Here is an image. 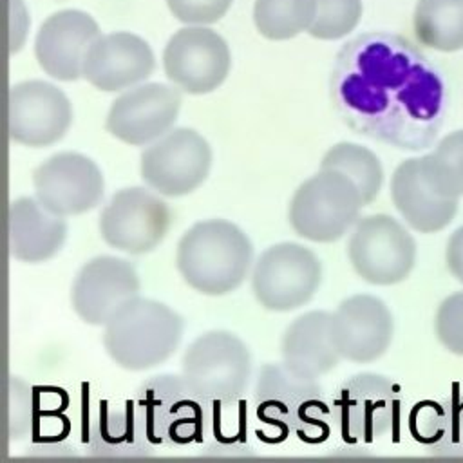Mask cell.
<instances>
[{
	"label": "cell",
	"instance_id": "obj_3",
	"mask_svg": "<svg viewBox=\"0 0 463 463\" xmlns=\"http://www.w3.org/2000/svg\"><path fill=\"white\" fill-rule=\"evenodd\" d=\"M253 266L250 237L232 221L206 219L190 226L175 248V268L194 291L221 297L235 291Z\"/></svg>",
	"mask_w": 463,
	"mask_h": 463
},
{
	"label": "cell",
	"instance_id": "obj_33",
	"mask_svg": "<svg viewBox=\"0 0 463 463\" xmlns=\"http://www.w3.org/2000/svg\"><path fill=\"white\" fill-rule=\"evenodd\" d=\"M34 423V398L31 385L20 376L9 378V438L24 439Z\"/></svg>",
	"mask_w": 463,
	"mask_h": 463
},
{
	"label": "cell",
	"instance_id": "obj_27",
	"mask_svg": "<svg viewBox=\"0 0 463 463\" xmlns=\"http://www.w3.org/2000/svg\"><path fill=\"white\" fill-rule=\"evenodd\" d=\"M320 168L336 170L347 175L360 190L364 203H373L383 183V166L380 157L358 143L342 141L333 145L322 157Z\"/></svg>",
	"mask_w": 463,
	"mask_h": 463
},
{
	"label": "cell",
	"instance_id": "obj_22",
	"mask_svg": "<svg viewBox=\"0 0 463 463\" xmlns=\"http://www.w3.org/2000/svg\"><path fill=\"white\" fill-rule=\"evenodd\" d=\"M9 251L20 262L52 259L67 239L65 217L45 208L36 197H18L9 206Z\"/></svg>",
	"mask_w": 463,
	"mask_h": 463
},
{
	"label": "cell",
	"instance_id": "obj_34",
	"mask_svg": "<svg viewBox=\"0 0 463 463\" xmlns=\"http://www.w3.org/2000/svg\"><path fill=\"white\" fill-rule=\"evenodd\" d=\"M233 0H166L170 13L183 24L204 25L221 20Z\"/></svg>",
	"mask_w": 463,
	"mask_h": 463
},
{
	"label": "cell",
	"instance_id": "obj_24",
	"mask_svg": "<svg viewBox=\"0 0 463 463\" xmlns=\"http://www.w3.org/2000/svg\"><path fill=\"white\" fill-rule=\"evenodd\" d=\"M89 447L109 458H136L156 449L134 400L99 411L89 429Z\"/></svg>",
	"mask_w": 463,
	"mask_h": 463
},
{
	"label": "cell",
	"instance_id": "obj_8",
	"mask_svg": "<svg viewBox=\"0 0 463 463\" xmlns=\"http://www.w3.org/2000/svg\"><path fill=\"white\" fill-rule=\"evenodd\" d=\"M402 389L378 373H358L344 380L333 398V430L345 443H373L398 421Z\"/></svg>",
	"mask_w": 463,
	"mask_h": 463
},
{
	"label": "cell",
	"instance_id": "obj_7",
	"mask_svg": "<svg viewBox=\"0 0 463 463\" xmlns=\"http://www.w3.org/2000/svg\"><path fill=\"white\" fill-rule=\"evenodd\" d=\"M134 403L156 447L201 443L204 403L181 374H154L134 394Z\"/></svg>",
	"mask_w": 463,
	"mask_h": 463
},
{
	"label": "cell",
	"instance_id": "obj_21",
	"mask_svg": "<svg viewBox=\"0 0 463 463\" xmlns=\"http://www.w3.org/2000/svg\"><path fill=\"white\" fill-rule=\"evenodd\" d=\"M391 199L405 224L420 233H436L447 228L459 203V199L445 197L432 186L420 157H409L394 168Z\"/></svg>",
	"mask_w": 463,
	"mask_h": 463
},
{
	"label": "cell",
	"instance_id": "obj_12",
	"mask_svg": "<svg viewBox=\"0 0 463 463\" xmlns=\"http://www.w3.org/2000/svg\"><path fill=\"white\" fill-rule=\"evenodd\" d=\"M213 154L210 143L194 128H170L139 156V175L163 197H183L195 192L208 177Z\"/></svg>",
	"mask_w": 463,
	"mask_h": 463
},
{
	"label": "cell",
	"instance_id": "obj_13",
	"mask_svg": "<svg viewBox=\"0 0 463 463\" xmlns=\"http://www.w3.org/2000/svg\"><path fill=\"white\" fill-rule=\"evenodd\" d=\"M34 197L61 217L94 210L105 194L99 166L85 154L56 152L33 170Z\"/></svg>",
	"mask_w": 463,
	"mask_h": 463
},
{
	"label": "cell",
	"instance_id": "obj_5",
	"mask_svg": "<svg viewBox=\"0 0 463 463\" xmlns=\"http://www.w3.org/2000/svg\"><path fill=\"white\" fill-rule=\"evenodd\" d=\"M181 376L204 405L242 402L251 378L250 349L232 331L203 333L184 349Z\"/></svg>",
	"mask_w": 463,
	"mask_h": 463
},
{
	"label": "cell",
	"instance_id": "obj_28",
	"mask_svg": "<svg viewBox=\"0 0 463 463\" xmlns=\"http://www.w3.org/2000/svg\"><path fill=\"white\" fill-rule=\"evenodd\" d=\"M317 11V0H255L253 22L268 40H289L307 31Z\"/></svg>",
	"mask_w": 463,
	"mask_h": 463
},
{
	"label": "cell",
	"instance_id": "obj_29",
	"mask_svg": "<svg viewBox=\"0 0 463 463\" xmlns=\"http://www.w3.org/2000/svg\"><path fill=\"white\" fill-rule=\"evenodd\" d=\"M420 159L427 179L441 195L452 199L463 195V130L449 132Z\"/></svg>",
	"mask_w": 463,
	"mask_h": 463
},
{
	"label": "cell",
	"instance_id": "obj_9",
	"mask_svg": "<svg viewBox=\"0 0 463 463\" xmlns=\"http://www.w3.org/2000/svg\"><path fill=\"white\" fill-rule=\"evenodd\" d=\"M416 241L392 215L360 217L347 241V259L354 273L373 286L403 282L416 264Z\"/></svg>",
	"mask_w": 463,
	"mask_h": 463
},
{
	"label": "cell",
	"instance_id": "obj_31",
	"mask_svg": "<svg viewBox=\"0 0 463 463\" xmlns=\"http://www.w3.org/2000/svg\"><path fill=\"white\" fill-rule=\"evenodd\" d=\"M362 0H317L315 18L307 29L318 40H340L358 25Z\"/></svg>",
	"mask_w": 463,
	"mask_h": 463
},
{
	"label": "cell",
	"instance_id": "obj_17",
	"mask_svg": "<svg viewBox=\"0 0 463 463\" xmlns=\"http://www.w3.org/2000/svg\"><path fill=\"white\" fill-rule=\"evenodd\" d=\"M139 275L130 260L98 255L76 273L71 306L85 324L105 326L127 302L139 297Z\"/></svg>",
	"mask_w": 463,
	"mask_h": 463
},
{
	"label": "cell",
	"instance_id": "obj_16",
	"mask_svg": "<svg viewBox=\"0 0 463 463\" xmlns=\"http://www.w3.org/2000/svg\"><path fill=\"white\" fill-rule=\"evenodd\" d=\"M181 101V89L175 85L139 83L112 101L105 128L127 145L146 146L174 128Z\"/></svg>",
	"mask_w": 463,
	"mask_h": 463
},
{
	"label": "cell",
	"instance_id": "obj_15",
	"mask_svg": "<svg viewBox=\"0 0 463 463\" xmlns=\"http://www.w3.org/2000/svg\"><path fill=\"white\" fill-rule=\"evenodd\" d=\"M72 125L65 92L43 80H27L9 89L7 130L14 143L42 148L58 143Z\"/></svg>",
	"mask_w": 463,
	"mask_h": 463
},
{
	"label": "cell",
	"instance_id": "obj_10",
	"mask_svg": "<svg viewBox=\"0 0 463 463\" xmlns=\"http://www.w3.org/2000/svg\"><path fill=\"white\" fill-rule=\"evenodd\" d=\"M250 279L253 297L264 309L295 311L318 291L322 262L304 244L279 242L257 257Z\"/></svg>",
	"mask_w": 463,
	"mask_h": 463
},
{
	"label": "cell",
	"instance_id": "obj_36",
	"mask_svg": "<svg viewBox=\"0 0 463 463\" xmlns=\"http://www.w3.org/2000/svg\"><path fill=\"white\" fill-rule=\"evenodd\" d=\"M445 264L449 273L463 284V226L454 230L445 246Z\"/></svg>",
	"mask_w": 463,
	"mask_h": 463
},
{
	"label": "cell",
	"instance_id": "obj_1",
	"mask_svg": "<svg viewBox=\"0 0 463 463\" xmlns=\"http://www.w3.org/2000/svg\"><path fill=\"white\" fill-rule=\"evenodd\" d=\"M331 96L353 130L394 148H427L443 125L445 85L438 69L392 33H365L338 51Z\"/></svg>",
	"mask_w": 463,
	"mask_h": 463
},
{
	"label": "cell",
	"instance_id": "obj_4",
	"mask_svg": "<svg viewBox=\"0 0 463 463\" xmlns=\"http://www.w3.org/2000/svg\"><path fill=\"white\" fill-rule=\"evenodd\" d=\"M183 331V318L170 306L136 297L103 326V347L118 367L146 371L177 351Z\"/></svg>",
	"mask_w": 463,
	"mask_h": 463
},
{
	"label": "cell",
	"instance_id": "obj_26",
	"mask_svg": "<svg viewBox=\"0 0 463 463\" xmlns=\"http://www.w3.org/2000/svg\"><path fill=\"white\" fill-rule=\"evenodd\" d=\"M418 42L438 52L463 49V0H418L412 13Z\"/></svg>",
	"mask_w": 463,
	"mask_h": 463
},
{
	"label": "cell",
	"instance_id": "obj_6",
	"mask_svg": "<svg viewBox=\"0 0 463 463\" xmlns=\"http://www.w3.org/2000/svg\"><path fill=\"white\" fill-rule=\"evenodd\" d=\"M362 206H365L364 197L347 175L320 168L295 190L288 221L306 241L335 242L353 230Z\"/></svg>",
	"mask_w": 463,
	"mask_h": 463
},
{
	"label": "cell",
	"instance_id": "obj_35",
	"mask_svg": "<svg viewBox=\"0 0 463 463\" xmlns=\"http://www.w3.org/2000/svg\"><path fill=\"white\" fill-rule=\"evenodd\" d=\"M29 13L24 0H11V20H9V51L11 54L18 52L25 43L29 31Z\"/></svg>",
	"mask_w": 463,
	"mask_h": 463
},
{
	"label": "cell",
	"instance_id": "obj_23",
	"mask_svg": "<svg viewBox=\"0 0 463 463\" xmlns=\"http://www.w3.org/2000/svg\"><path fill=\"white\" fill-rule=\"evenodd\" d=\"M284 367L291 373L320 378L342 360L331 336V313L315 309L297 317L280 340Z\"/></svg>",
	"mask_w": 463,
	"mask_h": 463
},
{
	"label": "cell",
	"instance_id": "obj_32",
	"mask_svg": "<svg viewBox=\"0 0 463 463\" xmlns=\"http://www.w3.org/2000/svg\"><path fill=\"white\" fill-rule=\"evenodd\" d=\"M434 333L449 353L463 356V291L441 300L434 315Z\"/></svg>",
	"mask_w": 463,
	"mask_h": 463
},
{
	"label": "cell",
	"instance_id": "obj_25",
	"mask_svg": "<svg viewBox=\"0 0 463 463\" xmlns=\"http://www.w3.org/2000/svg\"><path fill=\"white\" fill-rule=\"evenodd\" d=\"M409 429L430 452L463 456V398L418 403L411 411Z\"/></svg>",
	"mask_w": 463,
	"mask_h": 463
},
{
	"label": "cell",
	"instance_id": "obj_18",
	"mask_svg": "<svg viewBox=\"0 0 463 463\" xmlns=\"http://www.w3.org/2000/svg\"><path fill=\"white\" fill-rule=\"evenodd\" d=\"M394 320L387 304L367 293L344 298L331 313V336L342 358L354 364L378 360L391 347Z\"/></svg>",
	"mask_w": 463,
	"mask_h": 463
},
{
	"label": "cell",
	"instance_id": "obj_11",
	"mask_svg": "<svg viewBox=\"0 0 463 463\" xmlns=\"http://www.w3.org/2000/svg\"><path fill=\"white\" fill-rule=\"evenodd\" d=\"M172 222L174 213L163 195L148 186H127L105 203L98 230L107 246L128 255H145L165 241Z\"/></svg>",
	"mask_w": 463,
	"mask_h": 463
},
{
	"label": "cell",
	"instance_id": "obj_20",
	"mask_svg": "<svg viewBox=\"0 0 463 463\" xmlns=\"http://www.w3.org/2000/svg\"><path fill=\"white\" fill-rule=\"evenodd\" d=\"M156 67L150 45L137 34H99L83 61V78L103 92H123L143 83Z\"/></svg>",
	"mask_w": 463,
	"mask_h": 463
},
{
	"label": "cell",
	"instance_id": "obj_2",
	"mask_svg": "<svg viewBox=\"0 0 463 463\" xmlns=\"http://www.w3.org/2000/svg\"><path fill=\"white\" fill-rule=\"evenodd\" d=\"M253 407L259 425L273 441L289 436L304 443H322L333 430L331 402L317 378L291 373L284 364H266L259 369Z\"/></svg>",
	"mask_w": 463,
	"mask_h": 463
},
{
	"label": "cell",
	"instance_id": "obj_30",
	"mask_svg": "<svg viewBox=\"0 0 463 463\" xmlns=\"http://www.w3.org/2000/svg\"><path fill=\"white\" fill-rule=\"evenodd\" d=\"M248 407L246 402L204 405V430L201 443L212 450H233L246 443Z\"/></svg>",
	"mask_w": 463,
	"mask_h": 463
},
{
	"label": "cell",
	"instance_id": "obj_14",
	"mask_svg": "<svg viewBox=\"0 0 463 463\" xmlns=\"http://www.w3.org/2000/svg\"><path fill=\"white\" fill-rule=\"evenodd\" d=\"M232 67L224 38L206 27L175 31L163 51V69L172 85L188 94H208L221 87Z\"/></svg>",
	"mask_w": 463,
	"mask_h": 463
},
{
	"label": "cell",
	"instance_id": "obj_19",
	"mask_svg": "<svg viewBox=\"0 0 463 463\" xmlns=\"http://www.w3.org/2000/svg\"><path fill=\"white\" fill-rule=\"evenodd\" d=\"M98 36L99 27L90 14L78 9L58 11L36 33V61L51 78L74 81L83 76L85 54Z\"/></svg>",
	"mask_w": 463,
	"mask_h": 463
}]
</instances>
